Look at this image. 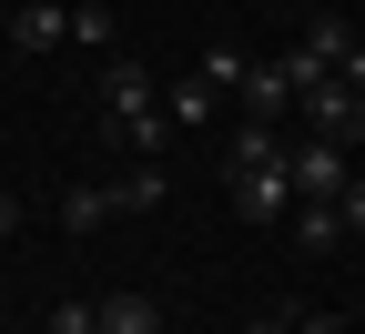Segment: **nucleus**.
<instances>
[{"instance_id":"obj_1","label":"nucleus","mask_w":365,"mask_h":334,"mask_svg":"<svg viewBox=\"0 0 365 334\" xmlns=\"http://www.w3.org/2000/svg\"><path fill=\"white\" fill-rule=\"evenodd\" d=\"M284 172H294V203H345V182H355V152H335V142H294L284 152Z\"/></svg>"},{"instance_id":"obj_17","label":"nucleus","mask_w":365,"mask_h":334,"mask_svg":"<svg viewBox=\"0 0 365 334\" xmlns=\"http://www.w3.org/2000/svg\"><path fill=\"white\" fill-rule=\"evenodd\" d=\"M0 233H21V203H11V193H0Z\"/></svg>"},{"instance_id":"obj_15","label":"nucleus","mask_w":365,"mask_h":334,"mask_svg":"<svg viewBox=\"0 0 365 334\" xmlns=\"http://www.w3.org/2000/svg\"><path fill=\"white\" fill-rule=\"evenodd\" d=\"M244 334H304V324H294V314H254Z\"/></svg>"},{"instance_id":"obj_6","label":"nucleus","mask_w":365,"mask_h":334,"mask_svg":"<svg viewBox=\"0 0 365 334\" xmlns=\"http://www.w3.org/2000/svg\"><path fill=\"white\" fill-rule=\"evenodd\" d=\"M11 41H21V51H61V41H71V11H61V0H21V11H11Z\"/></svg>"},{"instance_id":"obj_3","label":"nucleus","mask_w":365,"mask_h":334,"mask_svg":"<svg viewBox=\"0 0 365 334\" xmlns=\"http://www.w3.org/2000/svg\"><path fill=\"white\" fill-rule=\"evenodd\" d=\"M294 142L274 132V122H234V142H223V172H284Z\"/></svg>"},{"instance_id":"obj_12","label":"nucleus","mask_w":365,"mask_h":334,"mask_svg":"<svg viewBox=\"0 0 365 334\" xmlns=\"http://www.w3.org/2000/svg\"><path fill=\"white\" fill-rule=\"evenodd\" d=\"M71 41H81V51H112V11H91V0H81V11H71Z\"/></svg>"},{"instance_id":"obj_10","label":"nucleus","mask_w":365,"mask_h":334,"mask_svg":"<svg viewBox=\"0 0 365 334\" xmlns=\"http://www.w3.org/2000/svg\"><path fill=\"white\" fill-rule=\"evenodd\" d=\"M294 233H304V254H335L345 244V213L335 203H294Z\"/></svg>"},{"instance_id":"obj_14","label":"nucleus","mask_w":365,"mask_h":334,"mask_svg":"<svg viewBox=\"0 0 365 334\" xmlns=\"http://www.w3.org/2000/svg\"><path fill=\"white\" fill-rule=\"evenodd\" d=\"M335 213H345V233H355V223H365V172H355V182H345V203H335Z\"/></svg>"},{"instance_id":"obj_7","label":"nucleus","mask_w":365,"mask_h":334,"mask_svg":"<svg viewBox=\"0 0 365 334\" xmlns=\"http://www.w3.org/2000/svg\"><path fill=\"white\" fill-rule=\"evenodd\" d=\"M213 71H182V81H163V112H173V132H193V122H213Z\"/></svg>"},{"instance_id":"obj_13","label":"nucleus","mask_w":365,"mask_h":334,"mask_svg":"<svg viewBox=\"0 0 365 334\" xmlns=\"http://www.w3.org/2000/svg\"><path fill=\"white\" fill-rule=\"evenodd\" d=\"M51 334H102V304H51Z\"/></svg>"},{"instance_id":"obj_11","label":"nucleus","mask_w":365,"mask_h":334,"mask_svg":"<svg viewBox=\"0 0 365 334\" xmlns=\"http://www.w3.org/2000/svg\"><path fill=\"white\" fill-rule=\"evenodd\" d=\"M112 203H122V213H153V203H163V162H143V172H122V182H112Z\"/></svg>"},{"instance_id":"obj_16","label":"nucleus","mask_w":365,"mask_h":334,"mask_svg":"<svg viewBox=\"0 0 365 334\" xmlns=\"http://www.w3.org/2000/svg\"><path fill=\"white\" fill-rule=\"evenodd\" d=\"M294 324H304V334H345V314H294Z\"/></svg>"},{"instance_id":"obj_18","label":"nucleus","mask_w":365,"mask_h":334,"mask_svg":"<svg viewBox=\"0 0 365 334\" xmlns=\"http://www.w3.org/2000/svg\"><path fill=\"white\" fill-rule=\"evenodd\" d=\"M345 81H355V91H365V41H355V61H345Z\"/></svg>"},{"instance_id":"obj_9","label":"nucleus","mask_w":365,"mask_h":334,"mask_svg":"<svg viewBox=\"0 0 365 334\" xmlns=\"http://www.w3.org/2000/svg\"><path fill=\"white\" fill-rule=\"evenodd\" d=\"M102 334H163V304L153 294H102Z\"/></svg>"},{"instance_id":"obj_5","label":"nucleus","mask_w":365,"mask_h":334,"mask_svg":"<svg viewBox=\"0 0 365 334\" xmlns=\"http://www.w3.org/2000/svg\"><path fill=\"white\" fill-rule=\"evenodd\" d=\"M284 112H294L284 61H244V122H284Z\"/></svg>"},{"instance_id":"obj_2","label":"nucleus","mask_w":365,"mask_h":334,"mask_svg":"<svg viewBox=\"0 0 365 334\" xmlns=\"http://www.w3.org/2000/svg\"><path fill=\"white\" fill-rule=\"evenodd\" d=\"M304 132H314V142H335V152H355V142H365V91H355V81L304 91Z\"/></svg>"},{"instance_id":"obj_8","label":"nucleus","mask_w":365,"mask_h":334,"mask_svg":"<svg viewBox=\"0 0 365 334\" xmlns=\"http://www.w3.org/2000/svg\"><path fill=\"white\" fill-rule=\"evenodd\" d=\"M112 213H122V203H112V182H71V193H61V223H71V233H102Z\"/></svg>"},{"instance_id":"obj_4","label":"nucleus","mask_w":365,"mask_h":334,"mask_svg":"<svg viewBox=\"0 0 365 334\" xmlns=\"http://www.w3.org/2000/svg\"><path fill=\"white\" fill-rule=\"evenodd\" d=\"M234 213L244 223H284L294 213V172H234Z\"/></svg>"}]
</instances>
